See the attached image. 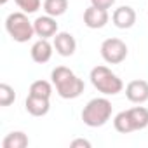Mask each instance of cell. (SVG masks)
<instances>
[{
    "label": "cell",
    "instance_id": "d6986e66",
    "mask_svg": "<svg viewBox=\"0 0 148 148\" xmlns=\"http://www.w3.org/2000/svg\"><path fill=\"white\" fill-rule=\"evenodd\" d=\"M14 2H16V5H18L23 12H26V14L37 12V11L40 9V5H42L40 0H14Z\"/></svg>",
    "mask_w": 148,
    "mask_h": 148
},
{
    "label": "cell",
    "instance_id": "5b68a950",
    "mask_svg": "<svg viewBox=\"0 0 148 148\" xmlns=\"http://www.w3.org/2000/svg\"><path fill=\"white\" fill-rule=\"evenodd\" d=\"M101 58L108 64H119L127 58V45L120 38H106L101 44Z\"/></svg>",
    "mask_w": 148,
    "mask_h": 148
},
{
    "label": "cell",
    "instance_id": "5bb4252c",
    "mask_svg": "<svg viewBox=\"0 0 148 148\" xmlns=\"http://www.w3.org/2000/svg\"><path fill=\"white\" fill-rule=\"evenodd\" d=\"M28 143H30V139L23 131H12L4 138L2 148H26Z\"/></svg>",
    "mask_w": 148,
    "mask_h": 148
},
{
    "label": "cell",
    "instance_id": "7c38bea8",
    "mask_svg": "<svg viewBox=\"0 0 148 148\" xmlns=\"http://www.w3.org/2000/svg\"><path fill=\"white\" fill-rule=\"evenodd\" d=\"M25 108L30 115L33 117H44L49 113V108H51V103H49V98H40V96H32L28 94L26 101H25Z\"/></svg>",
    "mask_w": 148,
    "mask_h": 148
},
{
    "label": "cell",
    "instance_id": "8992f818",
    "mask_svg": "<svg viewBox=\"0 0 148 148\" xmlns=\"http://www.w3.org/2000/svg\"><path fill=\"white\" fill-rule=\"evenodd\" d=\"M56 52L63 58H70L75 54V49H77V40L71 33L68 32H58L54 35V42H52Z\"/></svg>",
    "mask_w": 148,
    "mask_h": 148
},
{
    "label": "cell",
    "instance_id": "52a82bcc",
    "mask_svg": "<svg viewBox=\"0 0 148 148\" xmlns=\"http://www.w3.org/2000/svg\"><path fill=\"white\" fill-rule=\"evenodd\" d=\"M110 19V14H108V9H99L96 5H91L86 9L84 12V23L87 28L91 30H99L103 28Z\"/></svg>",
    "mask_w": 148,
    "mask_h": 148
},
{
    "label": "cell",
    "instance_id": "9c48e42d",
    "mask_svg": "<svg viewBox=\"0 0 148 148\" xmlns=\"http://www.w3.org/2000/svg\"><path fill=\"white\" fill-rule=\"evenodd\" d=\"M125 96L131 103L141 105L148 101V82L146 80H131L125 86Z\"/></svg>",
    "mask_w": 148,
    "mask_h": 148
},
{
    "label": "cell",
    "instance_id": "277c9868",
    "mask_svg": "<svg viewBox=\"0 0 148 148\" xmlns=\"http://www.w3.org/2000/svg\"><path fill=\"white\" fill-rule=\"evenodd\" d=\"M5 30L9 33V37L14 42L25 44L28 40H32V37L35 35V28L33 23L28 19L26 12H11L5 19Z\"/></svg>",
    "mask_w": 148,
    "mask_h": 148
},
{
    "label": "cell",
    "instance_id": "4fadbf2b",
    "mask_svg": "<svg viewBox=\"0 0 148 148\" xmlns=\"http://www.w3.org/2000/svg\"><path fill=\"white\" fill-rule=\"evenodd\" d=\"M127 112H129V117H131L134 131H141V129L148 127V108L134 106V108H129Z\"/></svg>",
    "mask_w": 148,
    "mask_h": 148
},
{
    "label": "cell",
    "instance_id": "7a4b0ae2",
    "mask_svg": "<svg viewBox=\"0 0 148 148\" xmlns=\"http://www.w3.org/2000/svg\"><path fill=\"white\" fill-rule=\"evenodd\" d=\"M89 79H91V84L94 86V89H98L105 96H115V94L122 92V89H124L122 79L117 73H113L108 66H94L91 70Z\"/></svg>",
    "mask_w": 148,
    "mask_h": 148
},
{
    "label": "cell",
    "instance_id": "e0dca14e",
    "mask_svg": "<svg viewBox=\"0 0 148 148\" xmlns=\"http://www.w3.org/2000/svg\"><path fill=\"white\" fill-rule=\"evenodd\" d=\"M28 94H32V96H40V98H51V94H52V86H51V82H47V80H35V82H32Z\"/></svg>",
    "mask_w": 148,
    "mask_h": 148
},
{
    "label": "cell",
    "instance_id": "30bf717a",
    "mask_svg": "<svg viewBox=\"0 0 148 148\" xmlns=\"http://www.w3.org/2000/svg\"><path fill=\"white\" fill-rule=\"evenodd\" d=\"M33 28H35V35H38L40 38H49V37H54L58 33L56 18H52L49 14L37 18L33 21Z\"/></svg>",
    "mask_w": 148,
    "mask_h": 148
},
{
    "label": "cell",
    "instance_id": "8fae6325",
    "mask_svg": "<svg viewBox=\"0 0 148 148\" xmlns=\"http://www.w3.org/2000/svg\"><path fill=\"white\" fill-rule=\"evenodd\" d=\"M52 49H54V45L47 38H40V40H37L32 45V51H30L32 52V59L35 63H38V64H44V63H47L52 58Z\"/></svg>",
    "mask_w": 148,
    "mask_h": 148
},
{
    "label": "cell",
    "instance_id": "44dd1931",
    "mask_svg": "<svg viewBox=\"0 0 148 148\" xmlns=\"http://www.w3.org/2000/svg\"><path fill=\"white\" fill-rule=\"evenodd\" d=\"M70 146L71 148H77V146H84V148H91V143L87 141V139H73L71 143H70Z\"/></svg>",
    "mask_w": 148,
    "mask_h": 148
},
{
    "label": "cell",
    "instance_id": "9a60e30c",
    "mask_svg": "<svg viewBox=\"0 0 148 148\" xmlns=\"http://www.w3.org/2000/svg\"><path fill=\"white\" fill-rule=\"evenodd\" d=\"M68 9V0H44V11L52 18H59Z\"/></svg>",
    "mask_w": 148,
    "mask_h": 148
},
{
    "label": "cell",
    "instance_id": "ffe728a7",
    "mask_svg": "<svg viewBox=\"0 0 148 148\" xmlns=\"http://www.w3.org/2000/svg\"><path fill=\"white\" fill-rule=\"evenodd\" d=\"M117 0H91V5H96L99 9H110Z\"/></svg>",
    "mask_w": 148,
    "mask_h": 148
},
{
    "label": "cell",
    "instance_id": "ac0fdd59",
    "mask_svg": "<svg viewBox=\"0 0 148 148\" xmlns=\"http://www.w3.org/2000/svg\"><path fill=\"white\" fill-rule=\"evenodd\" d=\"M16 99V92L9 84H0V106H9Z\"/></svg>",
    "mask_w": 148,
    "mask_h": 148
},
{
    "label": "cell",
    "instance_id": "6da1fadb",
    "mask_svg": "<svg viewBox=\"0 0 148 148\" xmlns=\"http://www.w3.org/2000/svg\"><path fill=\"white\" fill-rule=\"evenodd\" d=\"M52 84L56 87V92L63 99H75L84 92V80L79 79L75 73L66 66H56L51 73Z\"/></svg>",
    "mask_w": 148,
    "mask_h": 148
},
{
    "label": "cell",
    "instance_id": "2e32d148",
    "mask_svg": "<svg viewBox=\"0 0 148 148\" xmlns=\"http://www.w3.org/2000/svg\"><path fill=\"white\" fill-rule=\"evenodd\" d=\"M113 127H115L119 132H122V134H129V132H132V131H134V127H132V122H131V117H129V112H127V110L119 112V113L115 115V119H113Z\"/></svg>",
    "mask_w": 148,
    "mask_h": 148
},
{
    "label": "cell",
    "instance_id": "3957f363",
    "mask_svg": "<svg viewBox=\"0 0 148 148\" xmlns=\"http://www.w3.org/2000/svg\"><path fill=\"white\" fill-rule=\"evenodd\" d=\"M113 106L106 98H94L91 99L82 110V120L89 127H101L112 117Z\"/></svg>",
    "mask_w": 148,
    "mask_h": 148
},
{
    "label": "cell",
    "instance_id": "ba28073f",
    "mask_svg": "<svg viewBox=\"0 0 148 148\" xmlns=\"http://www.w3.org/2000/svg\"><path fill=\"white\" fill-rule=\"evenodd\" d=\"M112 21L117 28L120 30H127V28H132L134 23H136V11L131 7V5H120L113 11L112 14Z\"/></svg>",
    "mask_w": 148,
    "mask_h": 148
},
{
    "label": "cell",
    "instance_id": "7402d4cb",
    "mask_svg": "<svg viewBox=\"0 0 148 148\" xmlns=\"http://www.w3.org/2000/svg\"><path fill=\"white\" fill-rule=\"evenodd\" d=\"M7 2H9V0H0V4H2V5H5Z\"/></svg>",
    "mask_w": 148,
    "mask_h": 148
}]
</instances>
